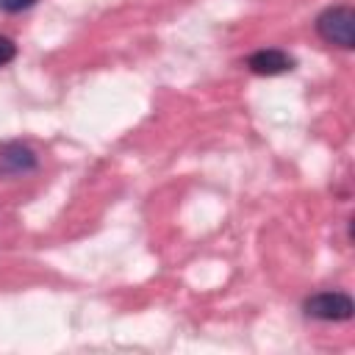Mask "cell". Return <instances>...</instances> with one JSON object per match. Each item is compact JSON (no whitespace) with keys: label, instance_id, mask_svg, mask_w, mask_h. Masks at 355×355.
<instances>
[{"label":"cell","instance_id":"6da1fadb","mask_svg":"<svg viewBox=\"0 0 355 355\" xmlns=\"http://www.w3.org/2000/svg\"><path fill=\"white\" fill-rule=\"evenodd\" d=\"M316 33L344 50L355 47V11L349 6H330L316 17Z\"/></svg>","mask_w":355,"mask_h":355},{"label":"cell","instance_id":"7a4b0ae2","mask_svg":"<svg viewBox=\"0 0 355 355\" xmlns=\"http://www.w3.org/2000/svg\"><path fill=\"white\" fill-rule=\"evenodd\" d=\"M302 311L319 322H347L355 313V302L344 291H319L302 302Z\"/></svg>","mask_w":355,"mask_h":355},{"label":"cell","instance_id":"3957f363","mask_svg":"<svg viewBox=\"0 0 355 355\" xmlns=\"http://www.w3.org/2000/svg\"><path fill=\"white\" fill-rule=\"evenodd\" d=\"M39 164L36 153L22 141H6L0 144V175H25L33 172Z\"/></svg>","mask_w":355,"mask_h":355},{"label":"cell","instance_id":"277c9868","mask_svg":"<svg viewBox=\"0 0 355 355\" xmlns=\"http://www.w3.org/2000/svg\"><path fill=\"white\" fill-rule=\"evenodd\" d=\"M247 67L255 75H283V72L294 69V55H288L280 47H263L247 58Z\"/></svg>","mask_w":355,"mask_h":355},{"label":"cell","instance_id":"5b68a950","mask_svg":"<svg viewBox=\"0 0 355 355\" xmlns=\"http://www.w3.org/2000/svg\"><path fill=\"white\" fill-rule=\"evenodd\" d=\"M14 55H17V44L8 36L0 33V67H6L8 61H14Z\"/></svg>","mask_w":355,"mask_h":355},{"label":"cell","instance_id":"8992f818","mask_svg":"<svg viewBox=\"0 0 355 355\" xmlns=\"http://www.w3.org/2000/svg\"><path fill=\"white\" fill-rule=\"evenodd\" d=\"M36 0H0V11H6V14H19V11H25V8H31Z\"/></svg>","mask_w":355,"mask_h":355}]
</instances>
